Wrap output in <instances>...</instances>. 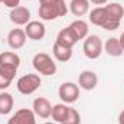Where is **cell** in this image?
Returning a JSON list of instances; mask_svg holds the SVG:
<instances>
[{"label":"cell","instance_id":"1","mask_svg":"<svg viewBox=\"0 0 124 124\" xmlns=\"http://www.w3.org/2000/svg\"><path fill=\"white\" fill-rule=\"evenodd\" d=\"M90 22L95 26L102 28L104 31H116L121 23V22L113 19L104 6H97L95 9L90 12Z\"/></svg>","mask_w":124,"mask_h":124},{"label":"cell","instance_id":"2","mask_svg":"<svg viewBox=\"0 0 124 124\" xmlns=\"http://www.w3.org/2000/svg\"><path fill=\"white\" fill-rule=\"evenodd\" d=\"M68 4L65 3V0H59L55 3H48V4H39V10L38 15L42 20L45 22H51V20H56L58 17H62L68 13Z\"/></svg>","mask_w":124,"mask_h":124},{"label":"cell","instance_id":"3","mask_svg":"<svg viewBox=\"0 0 124 124\" xmlns=\"http://www.w3.org/2000/svg\"><path fill=\"white\" fill-rule=\"evenodd\" d=\"M32 65L35 68V71L39 75H45V77H52L56 74V62L51 58V55L45 54V52H39L33 56Z\"/></svg>","mask_w":124,"mask_h":124},{"label":"cell","instance_id":"4","mask_svg":"<svg viewBox=\"0 0 124 124\" xmlns=\"http://www.w3.org/2000/svg\"><path fill=\"white\" fill-rule=\"evenodd\" d=\"M40 84H42V79L39 74H26L16 81V88L23 95H31L39 90Z\"/></svg>","mask_w":124,"mask_h":124},{"label":"cell","instance_id":"5","mask_svg":"<svg viewBox=\"0 0 124 124\" xmlns=\"http://www.w3.org/2000/svg\"><path fill=\"white\" fill-rule=\"evenodd\" d=\"M82 51H84V55L88 59H97L104 52V43L100 39V36H97V35H88L85 38V40H84Z\"/></svg>","mask_w":124,"mask_h":124},{"label":"cell","instance_id":"6","mask_svg":"<svg viewBox=\"0 0 124 124\" xmlns=\"http://www.w3.org/2000/svg\"><path fill=\"white\" fill-rule=\"evenodd\" d=\"M58 95L65 104H74L79 98V85L74 82H62L58 88Z\"/></svg>","mask_w":124,"mask_h":124},{"label":"cell","instance_id":"7","mask_svg":"<svg viewBox=\"0 0 124 124\" xmlns=\"http://www.w3.org/2000/svg\"><path fill=\"white\" fill-rule=\"evenodd\" d=\"M10 22L16 26H26L31 22V10L25 6H17L10 10Z\"/></svg>","mask_w":124,"mask_h":124},{"label":"cell","instance_id":"8","mask_svg":"<svg viewBox=\"0 0 124 124\" xmlns=\"http://www.w3.org/2000/svg\"><path fill=\"white\" fill-rule=\"evenodd\" d=\"M26 40H28V36H26L25 31L20 29V28H15L7 33V45H9L10 49L17 51V49L23 48Z\"/></svg>","mask_w":124,"mask_h":124},{"label":"cell","instance_id":"9","mask_svg":"<svg viewBox=\"0 0 124 124\" xmlns=\"http://www.w3.org/2000/svg\"><path fill=\"white\" fill-rule=\"evenodd\" d=\"M7 124H36V116L31 108H20L9 118Z\"/></svg>","mask_w":124,"mask_h":124},{"label":"cell","instance_id":"10","mask_svg":"<svg viewBox=\"0 0 124 124\" xmlns=\"http://www.w3.org/2000/svg\"><path fill=\"white\" fill-rule=\"evenodd\" d=\"M32 110H33L35 116H38L40 118H49L51 117V113H52V105H51V101L48 98L38 97V98L33 100Z\"/></svg>","mask_w":124,"mask_h":124},{"label":"cell","instance_id":"11","mask_svg":"<svg viewBox=\"0 0 124 124\" xmlns=\"http://www.w3.org/2000/svg\"><path fill=\"white\" fill-rule=\"evenodd\" d=\"M25 33H26V36L29 39H32V40H40L46 35V28L39 20H31L26 25V28H25Z\"/></svg>","mask_w":124,"mask_h":124},{"label":"cell","instance_id":"12","mask_svg":"<svg viewBox=\"0 0 124 124\" xmlns=\"http://www.w3.org/2000/svg\"><path fill=\"white\" fill-rule=\"evenodd\" d=\"M78 85L79 88L85 91H93L98 85V77L94 71H82L78 77Z\"/></svg>","mask_w":124,"mask_h":124},{"label":"cell","instance_id":"13","mask_svg":"<svg viewBox=\"0 0 124 124\" xmlns=\"http://www.w3.org/2000/svg\"><path fill=\"white\" fill-rule=\"evenodd\" d=\"M0 66L4 68H12V69H19L20 66V56L16 52L6 51L0 54Z\"/></svg>","mask_w":124,"mask_h":124},{"label":"cell","instance_id":"14","mask_svg":"<svg viewBox=\"0 0 124 124\" xmlns=\"http://www.w3.org/2000/svg\"><path fill=\"white\" fill-rule=\"evenodd\" d=\"M56 42H59V43L65 45V46L72 48L75 43L79 42V39H78V36L75 35V32L71 29V26H68V28H65V29H62V31L58 32Z\"/></svg>","mask_w":124,"mask_h":124},{"label":"cell","instance_id":"15","mask_svg":"<svg viewBox=\"0 0 124 124\" xmlns=\"http://www.w3.org/2000/svg\"><path fill=\"white\" fill-rule=\"evenodd\" d=\"M52 54L55 56V59L59 62H68L72 58V48L69 46H65L59 42L55 40L54 46H52Z\"/></svg>","mask_w":124,"mask_h":124},{"label":"cell","instance_id":"16","mask_svg":"<svg viewBox=\"0 0 124 124\" xmlns=\"http://www.w3.org/2000/svg\"><path fill=\"white\" fill-rule=\"evenodd\" d=\"M68 10L74 16H84L90 12V0H71Z\"/></svg>","mask_w":124,"mask_h":124},{"label":"cell","instance_id":"17","mask_svg":"<svg viewBox=\"0 0 124 124\" xmlns=\"http://www.w3.org/2000/svg\"><path fill=\"white\" fill-rule=\"evenodd\" d=\"M104 52L107 55H110V56H114V58L121 56L124 54V51H123V48H121V45H120L118 38H114L113 36V38L107 39L105 43H104Z\"/></svg>","mask_w":124,"mask_h":124},{"label":"cell","instance_id":"18","mask_svg":"<svg viewBox=\"0 0 124 124\" xmlns=\"http://www.w3.org/2000/svg\"><path fill=\"white\" fill-rule=\"evenodd\" d=\"M16 72H17V69L0 66V90L1 91L7 90L12 85V82H13V79L16 77Z\"/></svg>","mask_w":124,"mask_h":124},{"label":"cell","instance_id":"19","mask_svg":"<svg viewBox=\"0 0 124 124\" xmlns=\"http://www.w3.org/2000/svg\"><path fill=\"white\" fill-rule=\"evenodd\" d=\"M68 111H69V105L59 102V104H55L52 105V113H51V117L55 123L63 124V121L66 120L68 117Z\"/></svg>","mask_w":124,"mask_h":124},{"label":"cell","instance_id":"20","mask_svg":"<svg viewBox=\"0 0 124 124\" xmlns=\"http://www.w3.org/2000/svg\"><path fill=\"white\" fill-rule=\"evenodd\" d=\"M13 105H15L13 95L10 93L1 91V93H0V114H1V116H6V114L12 113Z\"/></svg>","mask_w":124,"mask_h":124},{"label":"cell","instance_id":"21","mask_svg":"<svg viewBox=\"0 0 124 124\" xmlns=\"http://www.w3.org/2000/svg\"><path fill=\"white\" fill-rule=\"evenodd\" d=\"M69 26H71L72 31L75 32V35L78 36L79 40H81V39H85V38L88 36L90 28H88V23H87V22L78 19V20H74L72 23H69Z\"/></svg>","mask_w":124,"mask_h":124},{"label":"cell","instance_id":"22","mask_svg":"<svg viewBox=\"0 0 124 124\" xmlns=\"http://www.w3.org/2000/svg\"><path fill=\"white\" fill-rule=\"evenodd\" d=\"M104 7L107 9V12L110 13V16H111L113 19H116V20H118V22L123 20L124 7L121 6V4H118V3H108V4H105Z\"/></svg>","mask_w":124,"mask_h":124},{"label":"cell","instance_id":"23","mask_svg":"<svg viewBox=\"0 0 124 124\" xmlns=\"http://www.w3.org/2000/svg\"><path fill=\"white\" fill-rule=\"evenodd\" d=\"M63 124H81V114H79V111L72 108V107H69L68 117L63 121Z\"/></svg>","mask_w":124,"mask_h":124},{"label":"cell","instance_id":"24","mask_svg":"<svg viewBox=\"0 0 124 124\" xmlns=\"http://www.w3.org/2000/svg\"><path fill=\"white\" fill-rule=\"evenodd\" d=\"M19 3H20V0H3V4H4L6 7H9V9H15V7H17Z\"/></svg>","mask_w":124,"mask_h":124},{"label":"cell","instance_id":"25","mask_svg":"<svg viewBox=\"0 0 124 124\" xmlns=\"http://www.w3.org/2000/svg\"><path fill=\"white\" fill-rule=\"evenodd\" d=\"M108 0H90V3H93V4H98V6H101V4H105Z\"/></svg>","mask_w":124,"mask_h":124},{"label":"cell","instance_id":"26","mask_svg":"<svg viewBox=\"0 0 124 124\" xmlns=\"http://www.w3.org/2000/svg\"><path fill=\"white\" fill-rule=\"evenodd\" d=\"M59 0H39V4H48V3H55Z\"/></svg>","mask_w":124,"mask_h":124},{"label":"cell","instance_id":"27","mask_svg":"<svg viewBox=\"0 0 124 124\" xmlns=\"http://www.w3.org/2000/svg\"><path fill=\"white\" fill-rule=\"evenodd\" d=\"M118 124H124V110L120 113V116H118Z\"/></svg>","mask_w":124,"mask_h":124},{"label":"cell","instance_id":"28","mask_svg":"<svg viewBox=\"0 0 124 124\" xmlns=\"http://www.w3.org/2000/svg\"><path fill=\"white\" fill-rule=\"evenodd\" d=\"M118 40H120V45H121V48H123V51H124V32L121 33V35H120Z\"/></svg>","mask_w":124,"mask_h":124},{"label":"cell","instance_id":"29","mask_svg":"<svg viewBox=\"0 0 124 124\" xmlns=\"http://www.w3.org/2000/svg\"><path fill=\"white\" fill-rule=\"evenodd\" d=\"M45 124H56L55 121H48V123H45Z\"/></svg>","mask_w":124,"mask_h":124},{"label":"cell","instance_id":"30","mask_svg":"<svg viewBox=\"0 0 124 124\" xmlns=\"http://www.w3.org/2000/svg\"><path fill=\"white\" fill-rule=\"evenodd\" d=\"M0 4H3V0H0Z\"/></svg>","mask_w":124,"mask_h":124}]
</instances>
